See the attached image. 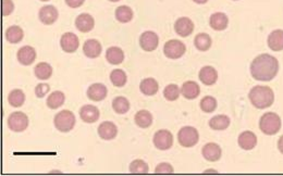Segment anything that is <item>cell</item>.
<instances>
[{"instance_id": "obj_1", "label": "cell", "mask_w": 283, "mask_h": 176, "mask_svg": "<svg viewBox=\"0 0 283 176\" xmlns=\"http://www.w3.org/2000/svg\"><path fill=\"white\" fill-rule=\"evenodd\" d=\"M279 71V62L269 53H261L251 63V74L253 78L260 82H270Z\"/></svg>"}, {"instance_id": "obj_2", "label": "cell", "mask_w": 283, "mask_h": 176, "mask_svg": "<svg viewBox=\"0 0 283 176\" xmlns=\"http://www.w3.org/2000/svg\"><path fill=\"white\" fill-rule=\"evenodd\" d=\"M248 98L253 106L261 110L274 105L275 92L268 86H255L251 89Z\"/></svg>"}, {"instance_id": "obj_3", "label": "cell", "mask_w": 283, "mask_h": 176, "mask_svg": "<svg viewBox=\"0 0 283 176\" xmlns=\"http://www.w3.org/2000/svg\"><path fill=\"white\" fill-rule=\"evenodd\" d=\"M282 126L281 117L275 112H267L260 117L259 120V129L262 133L272 136L279 133Z\"/></svg>"}, {"instance_id": "obj_4", "label": "cell", "mask_w": 283, "mask_h": 176, "mask_svg": "<svg viewBox=\"0 0 283 176\" xmlns=\"http://www.w3.org/2000/svg\"><path fill=\"white\" fill-rule=\"evenodd\" d=\"M54 127L61 133H68L74 129L76 125V116L69 110H62L53 117Z\"/></svg>"}, {"instance_id": "obj_5", "label": "cell", "mask_w": 283, "mask_h": 176, "mask_svg": "<svg viewBox=\"0 0 283 176\" xmlns=\"http://www.w3.org/2000/svg\"><path fill=\"white\" fill-rule=\"evenodd\" d=\"M200 140V134L198 131L193 126H184L179 131L178 141L184 148H191L197 145Z\"/></svg>"}, {"instance_id": "obj_6", "label": "cell", "mask_w": 283, "mask_h": 176, "mask_svg": "<svg viewBox=\"0 0 283 176\" xmlns=\"http://www.w3.org/2000/svg\"><path fill=\"white\" fill-rule=\"evenodd\" d=\"M8 126L9 129L16 133H20L27 129L28 126V117L23 112H13L8 117Z\"/></svg>"}, {"instance_id": "obj_7", "label": "cell", "mask_w": 283, "mask_h": 176, "mask_svg": "<svg viewBox=\"0 0 283 176\" xmlns=\"http://www.w3.org/2000/svg\"><path fill=\"white\" fill-rule=\"evenodd\" d=\"M186 51V47L184 43H182L178 39H170L165 44L163 47V53L169 59H179L184 55Z\"/></svg>"}, {"instance_id": "obj_8", "label": "cell", "mask_w": 283, "mask_h": 176, "mask_svg": "<svg viewBox=\"0 0 283 176\" xmlns=\"http://www.w3.org/2000/svg\"><path fill=\"white\" fill-rule=\"evenodd\" d=\"M153 143L157 149L168 150L173 145V135L167 130L157 131L155 135H154Z\"/></svg>"}, {"instance_id": "obj_9", "label": "cell", "mask_w": 283, "mask_h": 176, "mask_svg": "<svg viewBox=\"0 0 283 176\" xmlns=\"http://www.w3.org/2000/svg\"><path fill=\"white\" fill-rule=\"evenodd\" d=\"M58 10L54 6L51 4H48V6H44L39 9L38 12V18L39 21H41L45 25H51L57 21L58 19Z\"/></svg>"}, {"instance_id": "obj_10", "label": "cell", "mask_w": 283, "mask_h": 176, "mask_svg": "<svg viewBox=\"0 0 283 176\" xmlns=\"http://www.w3.org/2000/svg\"><path fill=\"white\" fill-rule=\"evenodd\" d=\"M158 44H159V37L152 31L144 32L140 37V45L145 51L155 50L158 47Z\"/></svg>"}, {"instance_id": "obj_11", "label": "cell", "mask_w": 283, "mask_h": 176, "mask_svg": "<svg viewBox=\"0 0 283 176\" xmlns=\"http://www.w3.org/2000/svg\"><path fill=\"white\" fill-rule=\"evenodd\" d=\"M175 31L181 37H187L194 31V23L186 17L179 18L175 23Z\"/></svg>"}, {"instance_id": "obj_12", "label": "cell", "mask_w": 283, "mask_h": 176, "mask_svg": "<svg viewBox=\"0 0 283 176\" xmlns=\"http://www.w3.org/2000/svg\"><path fill=\"white\" fill-rule=\"evenodd\" d=\"M78 45H80L78 37L74 33L71 32L64 33L60 38V46L64 52L71 53L77 51Z\"/></svg>"}, {"instance_id": "obj_13", "label": "cell", "mask_w": 283, "mask_h": 176, "mask_svg": "<svg viewBox=\"0 0 283 176\" xmlns=\"http://www.w3.org/2000/svg\"><path fill=\"white\" fill-rule=\"evenodd\" d=\"M202 154L209 162H216V161L220 160L221 158L222 149L216 143H208L203 147Z\"/></svg>"}, {"instance_id": "obj_14", "label": "cell", "mask_w": 283, "mask_h": 176, "mask_svg": "<svg viewBox=\"0 0 283 176\" xmlns=\"http://www.w3.org/2000/svg\"><path fill=\"white\" fill-rule=\"evenodd\" d=\"M98 135L102 139L111 140L115 139L118 135V127L112 122H103V123L98 126Z\"/></svg>"}, {"instance_id": "obj_15", "label": "cell", "mask_w": 283, "mask_h": 176, "mask_svg": "<svg viewBox=\"0 0 283 176\" xmlns=\"http://www.w3.org/2000/svg\"><path fill=\"white\" fill-rule=\"evenodd\" d=\"M17 58L22 66H31L36 59V51L31 46H24L18 50Z\"/></svg>"}, {"instance_id": "obj_16", "label": "cell", "mask_w": 283, "mask_h": 176, "mask_svg": "<svg viewBox=\"0 0 283 176\" xmlns=\"http://www.w3.org/2000/svg\"><path fill=\"white\" fill-rule=\"evenodd\" d=\"M101 116L98 108L92 105H85L80 109V117L85 123H95Z\"/></svg>"}, {"instance_id": "obj_17", "label": "cell", "mask_w": 283, "mask_h": 176, "mask_svg": "<svg viewBox=\"0 0 283 176\" xmlns=\"http://www.w3.org/2000/svg\"><path fill=\"white\" fill-rule=\"evenodd\" d=\"M237 144L243 150H252L257 146V136L251 131H245L240 134Z\"/></svg>"}, {"instance_id": "obj_18", "label": "cell", "mask_w": 283, "mask_h": 176, "mask_svg": "<svg viewBox=\"0 0 283 176\" xmlns=\"http://www.w3.org/2000/svg\"><path fill=\"white\" fill-rule=\"evenodd\" d=\"M198 77H200V80L204 85L211 86L215 84L218 80V72L213 66H207L201 68Z\"/></svg>"}, {"instance_id": "obj_19", "label": "cell", "mask_w": 283, "mask_h": 176, "mask_svg": "<svg viewBox=\"0 0 283 176\" xmlns=\"http://www.w3.org/2000/svg\"><path fill=\"white\" fill-rule=\"evenodd\" d=\"M107 87L101 84V83H95L88 87L87 89V97L88 99H91L93 101H102L107 97Z\"/></svg>"}, {"instance_id": "obj_20", "label": "cell", "mask_w": 283, "mask_h": 176, "mask_svg": "<svg viewBox=\"0 0 283 176\" xmlns=\"http://www.w3.org/2000/svg\"><path fill=\"white\" fill-rule=\"evenodd\" d=\"M94 25H95L94 18L88 13H81L76 19V26L82 33L91 32L94 28Z\"/></svg>"}, {"instance_id": "obj_21", "label": "cell", "mask_w": 283, "mask_h": 176, "mask_svg": "<svg viewBox=\"0 0 283 176\" xmlns=\"http://www.w3.org/2000/svg\"><path fill=\"white\" fill-rule=\"evenodd\" d=\"M267 44L272 51L283 50V29L272 31L268 36Z\"/></svg>"}, {"instance_id": "obj_22", "label": "cell", "mask_w": 283, "mask_h": 176, "mask_svg": "<svg viewBox=\"0 0 283 176\" xmlns=\"http://www.w3.org/2000/svg\"><path fill=\"white\" fill-rule=\"evenodd\" d=\"M102 45L97 39H87L83 45V52L87 58H97L102 53Z\"/></svg>"}, {"instance_id": "obj_23", "label": "cell", "mask_w": 283, "mask_h": 176, "mask_svg": "<svg viewBox=\"0 0 283 176\" xmlns=\"http://www.w3.org/2000/svg\"><path fill=\"white\" fill-rule=\"evenodd\" d=\"M182 96L188 100L196 99L201 94V88L194 81H187L181 87Z\"/></svg>"}, {"instance_id": "obj_24", "label": "cell", "mask_w": 283, "mask_h": 176, "mask_svg": "<svg viewBox=\"0 0 283 176\" xmlns=\"http://www.w3.org/2000/svg\"><path fill=\"white\" fill-rule=\"evenodd\" d=\"M210 27L215 31H223L228 27V24H229V18L226 13L223 12H216L211 14L210 20H209Z\"/></svg>"}, {"instance_id": "obj_25", "label": "cell", "mask_w": 283, "mask_h": 176, "mask_svg": "<svg viewBox=\"0 0 283 176\" xmlns=\"http://www.w3.org/2000/svg\"><path fill=\"white\" fill-rule=\"evenodd\" d=\"M230 117L225 114L215 115L209 120V126L213 131H225L230 126Z\"/></svg>"}, {"instance_id": "obj_26", "label": "cell", "mask_w": 283, "mask_h": 176, "mask_svg": "<svg viewBox=\"0 0 283 176\" xmlns=\"http://www.w3.org/2000/svg\"><path fill=\"white\" fill-rule=\"evenodd\" d=\"M140 89L142 91V94L145 96H154L158 92L159 89V85H158V82L155 78H145L143 80L140 84Z\"/></svg>"}, {"instance_id": "obj_27", "label": "cell", "mask_w": 283, "mask_h": 176, "mask_svg": "<svg viewBox=\"0 0 283 176\" xmlns=\"http://www.w3.org/2000/svg\"><path fill=\"white\" fill-rule=\"evenodd\" d=\"M106 59L110 65H120L124 60V53L121 48L119 47H110L106 51Z\"/></svg>"}, {"instance_id": "obj_28", "label": "cell", "mask_w": 283, "mask_h": 176, "mask_svg": "<svg viewBox=\"0 0 283 176\" xmlns=\"http://www.w3.org/2000/svg\"><path fill=\"white\" fill-rule=\"evenodd\" d=\"M135 124L141 129H147L153 124V115L150 111L140 110L134 116Z\"/></svg>"}, {"instance_id": "obj_29", "label": "cell", "mask_w": 283, "mask_h": 176, "mask_svg": "<svg viewBox=\"0 0 283 176\" xmlns=\"http://www.w3.org/2000/svg\"><path fill=\"white\" fill-rule=\"evenodd\" d=\"M4 35H6V39L10 44H18L23 39L24 33L21 27L13 25V26H9L6 29V34H4Z\"/></svg>"}, {"instance_id": "obj_30", "label": "cell", "mask_w": 283, "mask_h": 176, "mask_svg": "<svg viewBox=\"0 0 283 176\" xmlns=\"http://www.w3.org/2000/svg\"><path fill=\"white\" fill-rule=\"evenodd\" d=\"M34 74H35L38 80H48L52 74V67L47 62H39L34 67Z\"/></svg>"}, {"instance_id": "obj_31", "label": "cell", "mask_w": 283, "mask_h": 176, "mask_svg": "<svg viewBox=\"0 0 283 176\" xmlns=\"http://www.w3.org/2000/svg\"><path fill=\"white\" fill-rule=\"evenodd\" d=\"M64 100H66V96H64L62 91H52L47 98V106L52 110L58 109V108H60L64 104Z\"/></svg>"}, {"instance_id": "obj_32", "label": "cell", "mask_w": 283, "mask_h": 176, "mask_svg": "<svg viewBox=\"0 0 283 176\" xmlns=\"http://www.w3.org/2000/svg\"><path fill=\"white\" fill-rule=\"evenodd\" d=\"M211 37L206 33L197 34L194 38V45L200 51H207L211 47Z\"/></svg>"}, {"instance_id": "obj_33", "label": "cell", "mask_w": 283, "mask_h": 176, "mask_svg": "<svg viewBox=\"0 0 283 176\" xmlns=\"http://www.w3.org/2000/svg\"><path fill=\"white\" fill-rule=\"evenodd\" d=\"M112 109L118 114H124L130 110V102L126 97H117L112 100Z\"/></svg>"}, {"instance_id": "obj_34", "label": "cell", "mask_w": 283, "mask_h": 176, "mask_svg": "<svg viewBox=\"0 0 283 176\" xmlns=\"http://www.w3.org/2000/svg\"><path fill=\"white\" fill-rule=\"evenodd\" d=\"M26 101V95L21 89H13L9 92L8 102L14 108L21 107Z\"/></svg>"}, {"instance_id": "obj_35", "label": "cell", "mask_w": 283, "mask_h": 176, "mask_svg": "<svg viewBox=\"0 0 283 176\" xmlns=\"http://www.w3.org/2000/svg\"><path fill=\"white\" fill-rule=\"evenodd\" d=\"M116 19L121 23H128L133 19V11L130 7L120 6L116 9Z\"/></svg>"}, {"instance_id": "obj_36", "label": "cell", "mask_w": 283, "mask_h": 176, "mask_svg": "<svg viewBox=\"0 0 283 176\" xmlns=\"http://www.w3.org/2000/svg\"><path fill=\"white\" fill-rule=\"evenodd\" d=\"M110 81L116 87H123L127 84L128 77L123 70H112L110 73Z\"/></svg>"}, {"instance_id": "obj_37", "label": "cell", "mask_w": 283, "mask_h": 176, "mask_svg": "<svg viewBox=\"0 0 283 176\" xmlns=\"http://www.w3.org/2000/svg\"><path fill=\"white\" fill-rule=\"evenodd\" d=\"M201 109L205 113H211L217 109V100L212 96H205L201 100Z\"/></svg>"}, {"instance_id": "obj_38", "label": "cell", "mask_w": 283, "mask_h": 176, "mask_svg": "<svg viewBox=\"0 0 283 176\" xmlns=\"http://www.w3.org/2000/svg\"><path fill=\"white\" fill-rule=\"evenodd\" d=\"M150 168L144 160H134L130 164V172L133 174H147Z\"/></svg>"}, {"instance_id": "obj_39", "label": "cell", "mask_w": 283, "mask_h": 176, "mask_svg": "<svg viewBox=\"0 0 283 176\" xmlns=\"http://www.w3.org/2000/svg\"><path fill=\"white\" fill-rule=\"evenodd\" d=\"M181 89L176 84L168 85L165 89H163V96H165L168 101H176L179 97H180Z\"/></svg>"}, {"instance_id": "obj_40", "label": "cell", "mask_w": 283, "mask_h": 176, "mask_svg": "<svg viewBox=\"0 0 283 176\" xmlns=\"http://www.w3.org/2000/svg\"><path fill=\"white\" fill-rule=\"evenodd\" d=\"M175 172V169L170 163L162 162L160 164H158L155 169L156 174H171Z\"/></svg>"}, {"instance_id": "obj_41", "label": "cell", "mask_w": 283, "mask_h": 176, "mask_svg": "<svg viewBox=\"0 0 283 176\" xmlns=\"http://www.w3.org/2000/svg\"><path fill=\"white\" fill-rule=\"evenodd\" d=\"M49 91H51V86L48 84H45V83H43V84H38L35 87V95L37 98H44Z\"/></svg>"}, {"instance_id": "obj_42", "label": "cell", "mask_w": 283, "mask_h": 176, "mask_svg": "<svg viewBox=\"0 0 283 176\" xmlns=\"http://www.w3.org/2000/svg\"><path fill=\"white\" fill-rule=\"evenodd\" d=\"M14 10V4L12 0H2V16L7 17L11 14Z\"/></svg>"}, {"instance_id": "obj_43", "label": "cell", "mask_w": 283, "mask_h": 176, "mask_svg": "<svg viewBox=\"0 0 283 176\" xmlns=\"http://www.w3.org/2000/svg\"><path fill=\"white\" fill-rule=\"evenodd\" d=\"M84 1H85V0H66V3L67 6L70 8H78L82 6Z\"/></svg>"}, {"instance_id": "obj_44", "label": "cell", "mask_w": 283, "mask_h": 176, "mask_svg": "<svg viewBox=\"0 0 283 176\" xmlns=\"http://www.w3.org/2000/svg\"><path fill=\"white\" fill-rule=\"evenodd\" d=\"M278 149H279L280 153L283 154V135L280 137L279 140H278Z\"/></svg>"}, {"instance_id": "obj_45", "label": "cell", "mask_w": 283, "mask_h": 176, "mask_svg": "<svg viewBox=\"0 0 283 176\" xmlns=\"http://www.w3.org/2000/svg\"><path fill=\"white\" fill-rule=\"evenodd\" d=\"M193 1L198 3V4H204V3H206L208 0H193Z\"/></svg>"}, {"instance_id": "obj_46", "label": "cell", "mask_w": 283, "mask_h": 176, "mask_svg": "<svg viewBox=\"0 0 283 176\" xmlns=\"http://www.w3.org/2000/svg\"><path fill=\"white\" fill-rule=\"evenodd\" d=\"M109 1H111V2H117V1H120V0H109Z\"/></svg>"}, {"instance_id": "obj_47", "label": "cell", "mask_w": 283, "mask_h": 176, "mask_svg": "<svg viewBox=\"0 0 283 176\" xmlns=\"http://www.w3.org/2000/svg\"><path fill=\"white\" fill-rule=\"evenodd\" d=\"M41 1H48V0H41Z\"/></svg>"}]
</instances>
